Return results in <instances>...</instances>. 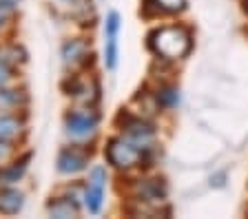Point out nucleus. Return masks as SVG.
Instances as JSON below:
<instances>
[{
	"mask_svg": "<svg viewBox=\"0 0 248 219\" xmlns=\"http://www.w3.org/2000/svg\"><path fill=\"white\" fill-rule=\"evenodd\" d=\"M153 151V148H151ZM140 148L138 144L129 140L124 135H115L107 142L104 146V160H107L108 166H113L115 171H131V168H138L149 160V153Z\"/></svg>",
	"mask_w": 248,
	"mask_h": 219,
	"instance_id": "3",
	"label": "nucleus"
},
{
	"mask_svg": "<svg viewBox=\"0 0 248 219\" xmlns=\"http://www.w3.org/2000/svg\"><path fill=\"white\" fill-rule=\"evenodd\" d=\"M155 102H157V106L170 109V106H175L177 102H180V95H177V91L173 89V87H164V89H157Z\"/></svg>",
	"mask_w": 248,
	"mask_h": 219,
	"instance_id": "14",
	"label": "nucleus"
},
{
	"mask_svg": "<svg viewBox=\"0 0 248 219\" xmlns=\"http://www.w3.org/2000/svg\"><path fill=\"white\" fill-rule=\"evenodd\" d=\"M29 102L25 89H18V87H0V113H16V111H22Z\"/></svg>",
	"mask_w": 248,
	"mask_h": 219,
	"instance_id": "12",
	"label": "nucleus"
},
{
	"mask_svg": "<svg viewBox=\"0 0 248 219\" xmlns=\"http://www.w3.org/2000/svg\"><path fill=\"white\" fill-rule=\"evenodd\" d=\"M14 18H16L14 9H5V7H0V33H5L7 29L14 25Z\"/></svg>",
	"mask_w": 248,
	"mask_h": 219,
	"instance_id": "17",
	"label": "nucleus"
},
{
	"mask_svg": "<svg viewBox=\"0 0 248 219\" xmlns=\"http://www.w3.org/2000/svg\"><path fill=\"white\" fill-rule=\"evenodd\" d=\"M31 153H25L22 157H14L9 162L0 164V186H16L18 182H22V177L29 171Z\"/></svg>",
	"mask_w": 248,
	"mask_h": 219,
	"instance_id": "9",
	"label": "nucleus"
},
{
	"mask_svg": "<svg viewBox=\"0 0 248 219\" xmlns=\"http://www.w3.org/2000/svg\"><path fill=\"white\" fill-rule=\"evenodd\" d=\"M100 113L95 111V106H71L64 113V135L73 144H91L100 133Z\"/></svg>",
	"mask_w": 248,
	"mask_h": 219,
	"instance_id": "2",
	"label": "nucleus"
},
{
	"mask_svg": "<svg viewBox=\"0 0 248 219\" xmlns=\"http://www.w3.org/2000/svg\"><path fill=\"white\" fill-rule=\"evenodd\" d=\"M118 126H120V135L129 137V140L133 142V144H138L140 148L151 151L155 146L153 144L155 142V126L151 124V122L122 111V113L118 115Z\"/></svg>",
	"mask_w": 248,
	"mask_h": 219,
	"instance_id": "6",
	"label": "nucleus"
},
{
	"mask_svg": "<svg viewBox=\"0 0 248 219\" xmlns=\"http://www.w3.org/2000/svg\"><path fill=\"white\" fill-rule=\"evenodd\" d=\"M56 2H60L62 7H69V9H78V7L87 5V0H56Z\"/></svg>",
	"mask_w": 248,
	"mask_h": 219,
	"instance_id": "19",
	"label": "nucleus"
},
{
	"mask_svg": "<svg viewBox=\"0 0 248 219\" xmlns=\"http://www.w3.org/2000/svg\"><path fill=\"white\" fill-rule=\"evenodd\" d=\"M45 210H46L49 217L69 219V217H78V215L82 213V206L76 204L71 197H67V195H56V197H51L49 202H46Z\"/></svg>",
	"mask_w": 248,
	"mask_h": 219,
	"instance_id": "11",
	"label": "nucleus"
},
{
	"mask_svg": "<svg viewBox=\"0 0 248 219\" xmlns=\"http://www.w3.org/2000/svg\"><path fill=\"white\" fill-rule=\"evenodd\" d=\"M108 171L102 164H93L87 173V182L82 186V208L91 215H100L107 197Z\"/></svg>",
	"mask_w": 248,
	"mask_h": 219,
	"instance_id": "4",
	"label": "nucleus"
},
{
	"mask_svg": "<svg viewBox=\"0 0 248 219\" xmlns=\"http://www.w3.org/2000/svg\"><path fill=\"white\" fill-rule=\"evenodd\" d=\"M14 155H16L14 142L0 140V164H5V162H9V160H14Z\"/></svg>",
	"mask_w": 248,
	"mask_h": 219,
	"instance_id": "18",
	"label": "nucleus"
},
{
	"mask_svg": "<svg viewBox=\"0 0 248 219\" xmlns=\"http://www.w3.org/2000/svg\"><path fill=\"white\" fill-rule=\"evenodd\" d=\"M118 36H120V14L108 11L104 20V67L115 71L118 67Z\"/></svg>",
	"mask_w": 248,
	"mask_h": 219,
	"instance_id": "8",
	"label": "nucleus"
},
{
	"mask_svg": "<svg viewBox=\"0 0 248 219\" xmlns=\"http://www.w3.org/2000/svg\"><path fill=\"white\" fill-rule=\"evenodd\" d=\"M16 80V67L0 58V87H7Z\"/></svg>",
	"mask_w": 248,
	"mask_h": 219,
	"instance_id": "16",
	"label": "nucleus"
},
{
	"mask_svg": "<svg viewBox=\"0 0 248 219\" xmlns=\"http://www.w3.org/2000/svg\"><path fill=\"white\" fill-rule=\"evenodd\" d=\"M25 208V193L16 186H0V215H18Z\"/></svg>",
	"mask_w": 248,
	"mask_h": 219,
	"instance_id": "13",
	"label": "nucleus"
},
{
	"mask_svg": "<svg viewBox=\"0 0 248 219\" xmlns=\"http://www.w3.org/2000/svg\"><path fill=\"white\" fill-rule=\"evenodd\" d=\"M27 135V120L16 113H0V140L5 142H20Z\"/></svg>",
	"mask_w": 248,
	"mask_h": 219,
	"instance_id": "10",
	"label": "nucleus"
},
{
	"mask_svg": "<svg viewBox=\"0 0 248 219\" xmlns=\"http://www.w3.org/2000/svg\"><path fill=\"white\" fill-rule=\"evenodd\" d=\"M246 9H248V0H246Z\"/></svg>",
	"mask_w": 248,
	"mask_h": 219,
	"instance_id": "21",
	"label": "nucleus"
},
{
	"mask_svg": "<svg viewBox=\"0 0 248 219\" xmlns=\"http://www.w3.org/2000/svg\"><path fill=\"white\" fill-rule=\"evenodd\" d=\"M149 47L155 56H160L162 60L175 62L191 53L193 49V36L186 27L170 25V27H160L149 36Z\"/></svg>",
	"mask_w": 248,
	"mask_h": 219,
	"instance_id": "1",
	"label": "nucleus"
},
{
	"mask_svg": "<svg viewBox=\"0 0 248 219\" xmlns=\"http://www.w3.org/2000/svg\"><path fill=\"white\" fill-rule=\"evenodd\" d=\"M60 56H62L64 69H69V71H84V69L91 64V58H93L91 42L84 36L69 38V40H64V44H62Z\"/></svg>",
	"mask_w": 248,
	"mask_h": 219,
	"instance_id": "7",
	"label": "nucleus"
},
{
	"mask_svg": "<svg viewBox=\"0 0 248 219\" xmlns=\"http://www.w3.org/2000/svg\"><path fill=\"white\" fill-rule=\"evenodd\" d=\"M157 9L166 11V14H180L186 9V0H153Z\"/></svg>",
	"mask_w": 248,
	"mask_h": 219,
	"instance_id": "15",
	"label": "nucleus"
},
{
	"mask_svg": "<svg viewBox=\"0 0 248 219\" xmlns=\"http://www.w3.org/2000/svg\"><path fill=\"white\" fill-rule=\"evenodd\" d=\"M22 0H0V7H5V9H14L18 11V7H20Z\"/></svg>",
	"mask_w": 248,
	"mask_h": 219,
	"instance_id": "20",
	"label": "nucleus"
},
{
	"mask_svg": "<svg viewBox=\"0 0 248 219\" xmlns=\"http://www.w3.org/2000/svg\"><path fill=\"white\" fill-rule=\"evenodd\" d=\"M89 164H91V146L89 144L69 142L67 146H62L58 151L56 171L62 177H78L80 173L89 171Z\"/></svg>",
	"mask_w": 248,
	"mask_h": 219,
	"instance_id": "5",
	"label": "nucleus"
}]
</instances>
